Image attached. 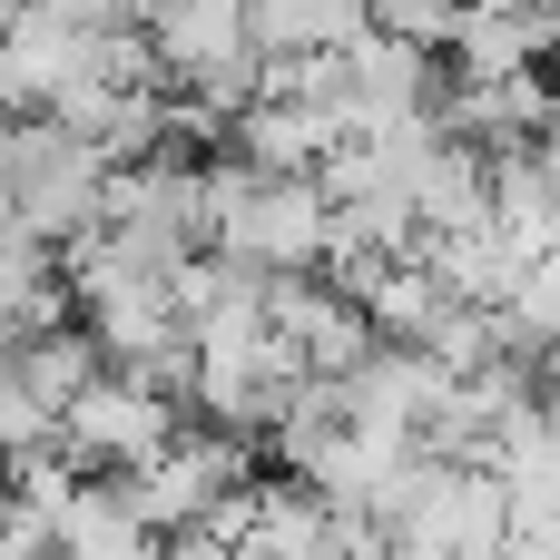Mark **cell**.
<instances>
[{"mask_svg":"<svg viewBox=\"0 0 560 560\" xmlns=\"http://www.w3.org/2000/svg\"><path fill=\"white\" fill-rule=\"evenodd\" d=\"M98 177H108V158L79 128H59L49 108H0V226L69 246L98 217Z\"/></svg>","mask_w":560,"mask_h":560,"instance_id":"obj_1","label":"cell"},{"mask_svg":"<svg viewBox=\"0 0 560 560\" xmlns=\"http://www.w3.org/2000/svg\"><path fill=\"white\" fill-rule=\"evenodd\" d=\"M177 423H187V404H167L158 384H138V374H118V364H98V374L59 404V443H69L79 472H128V463H148Z\"/></svg>","mask_w":560,"mask_h":560,"instance_id":"obj_2","label":"cell"},{"mask_svg":"<svg viewBox=\"0 0 560 560\" xmlns=\"http://www.w3.org/2000/svg\"><path fill=\"white\" fill-rule=\"evenodd\" d=\"M207 246L236 256V266H256V276H315L325 246H335V197H325L315 177H256L246 207H236Z\"/></svg>","mask_w":560,"mask_h":560,"instance_id":"obj_3","label":"cell"},{"mask_svg":"<svg viewBox=\"0 0 560 560\" xmlns=\"http://www.w3.org/2000/svg\"><path fill=\"white\" fill-rule=\"evenodd\" d=\"M266 325L285 335V354L305 374H354L374 354V325L335 276H266Z\"/></svg>","mask_w":560,"mask_h":560,"instance_id":"obj_4","label":"cell"},{"mask_svg":"<svg viewBox=\"0 0 560 560\" xmlns=\"http://www.w3.org/2000/svg\"><path fill=\"white\" fill-rule=\"evenodd\" d=\"M79 69H89V30L79 20H59L39 0H20L0 20V108H49Z\"/></svg>","mask_w":560,"mask_h":560,"instance_id":"obj_5","label":"cell"},{"mask_svg":"<svg viewBox=\"0 0 560 560\" xmlns=\"http://www.w3.org/2000/svg\"><path fill=\"white\" fill-rule=\"evenodd\" d=\"M413 256H423L433 285L463 295V305H512V285H522V266H532L492 217H472V226H433V236H413Z\"/></svg>","mask_w":560,"mask_h":560,"instance_id":"obj_6","label":"cell"},{"mask_svg":"<svg viewBox=\"0 0 560 560\" xmlns=\"http://www.w3.org/2000/svg\"><path fill=\"white\" fill-rule=\"evenodd\" d=\"M98 364H108V354H98V335H89L79 315H59V325H39V335H10V384H20L49 423H59V404H69Z\"/></svg>","mask_w":560,"mask_h":560,"instance_id":"obj_7","label":"cell"},{"mask_svg":"<svg viewBox=\"0 0 560 560\" xmlns=\"http://www.w3.org/2000/svg\"><path fill=\"white\" fill-rule=\"evenodd\" d=\"M354 305H364V325H374L384 345H413V335L433 325L443 285H433V266H423V256H394V266H384V276H374V285H364Z\"/></svg>","mask_w":560,"mask_h":560,"instance_id":"obj_8","label":"cell"},{"mask_svg":"<svg viewBox=\"0 0 560 560\" xmlns=\"http://www.w3.org/2000/svg\"><path fill=\"white\" fill-rule=\"evenodd\" d=\"M532 10H541V20H551V39H560V0H532Z\"/></svg>","mask_w":560,"mask_h":560,"instance_id":"obj_9","label":"cell"},{"mask_svg":"<svg viewBox=\"0 0 560 560\" xmlns=\"http://www.w3.org/2000/svg\"><path fill=\"white\" fill-rule=\"evenodd\" d=\"M236 560H246V551H236Z\"/></svg>","mask_w":560,"mask_h":560,"instance_id":"obj_10","label":"cell"}]
</instances>
